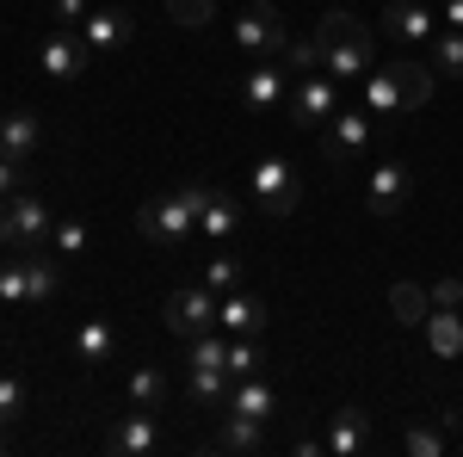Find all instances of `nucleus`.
<instances>
[{
    "instance_id": "1",
    "label": "nucleus",
    "mask_w": 463,
    "mask_h": 457,
    "mask_svg": "<svg viewBox=\"0 0 463 457\" xmlns=\"http://www.w3.org/2000/svg\"><path fill=\"white\" fill-rule=\"evenodd\" d=\"M316 43H321V69L334 81H364L377 69V25H364L358 13H321L316 25Z\"/></svg>"
},
{
    "instance_id": "2",
    "label": "nucleus",
    "mask_w": 463,
    "mask_h": 457,
    "mask_svg": "<svg viewBox=\"0 0 463 457\" xmlns=\"http://www.w3.org/2000/svg\"><path fill=\"white\" fill-rule=\"evenodd\" d=\"M204 198H211V186H198V179H185L179 192H167V198H148L143 211H137V235L155 242V247H185L192 235H198Z\"/></svg>"
},
{
    "instance_id": "3",
    "label": "nucleus",
    "mask_w": 463,
    "mask_h": 457,
    "mask_svg": "<svg viewBox=\"0 0 463 457\" xmlns=\"http://www.w3.org/2000/svg\"><path fill=\"white\" fill-rule=\"evenodd\" d=\"M229 340L222 334H198V340H185V389H192V402L198 408H222V395H229Z\"/></svg>"
},
{
    "instance_id": "4",
    "label": "nucleus",
    "mask_w": 463,
    "mask_h": 457,
    "mask_svg": "<svg viewBox=\"0 0 463 457\" xmlns=\"http://www.w3.org/2000/svg\"><path fill=\"white\" fill-rule=\"evenodd\" d=\"M50 229H56V216H50V205H43L37 192H13V198L0 205V247H13V253L43 247Z\"/></svg>"
},
{
    "instance_id": "5",
    "label": "nucleus",
    "mask_w": 463,
    "mask_h": 457,
    "mask_svg": "<svg viewBox=\"0 0 463 457\" xmlns=\"http://www.w3.org/2000/svg\"><path fill=\"white\" fill-rule=\"evenodd\" d=\"M340 111V81L327 69H303L297 81H290V100H285V118L297 124V130H321L327 118Z\"/></svg>"
},
{
    "instance_id": "6",
    "label": "nucleus",
    "mask_w": 463,
    "mask_h": 457,
    "mask_svg": "<svg viewBox=\"0 0 463 457\" xmlns=\"http://www.w3.org/2000/svg\"><path fill=\"white\" fill-rule=\"evenodd\" d=\"M167 334L174 340H198V334H211L216 328V290L211 284H179V290H167Z\"/></svg>"
},
{
    "instance_id": "7",
    "label": "nucleus",
    "mask_w": 463,
    "mask_h": 457,
    "mask_svg": "<svg viewBox=\"0 0 463 457\" xmlns=\"http://www.w3.org/2000/svg\"><path fill=\"white\" fill-rule=\"evenodd\" d=\"M290 37H285V13L272 6V0H253L241 6V19H235V50L241 56H279Z\"/></svg>"
},
{
    "instance_id": "8",
    "label": "nucleus",
    "mask_w": 463,
    "mask_h": 457,
    "mask_svg": "<svg viewBox=\"0 0 463 457\" xmlns=\"http://www.w3.org/2000/svg\"><path fill=\"white\" fill-rule=\"evenodd\" d=\"M290 62H272V56H253V69L241 74V106L248 111H285V100H290Z\"/></svg>"
},
{
    "instance_id": "9",
    "label": "nucleus",
    "mask_w": 463,
    "mask_h": 457,
    "mask_svg": "<svg viewBox=\"0 0 463 457\" xmlns=\"http://www.w3.org/2000/svg\"><path fill=\"white\" fill-rule=\"evenodd\" d=\"M248 186H253V198L266 205V216H290V211H297V167H290L285 155H266V161H253Z\"/></svg>"
},
{
    "instance_id": "10",
    "label": "nucleus",
    "mask_w": 463,
    "mask_h": 457,
    "mask_svg": "<svg viewBox=\"0 0 463 457\" xmlns=\"http://www.w3.org/2000/svg\"><path fill=\"white\" fill-rule=\"evenodd\" d=\"M327 137H321V155H327V167H346V161H358L364 155V142H371V111H334L327 124H321Z\"/></svg>"
},
{
    "instance_id": "11",
    "label": "nucleus",
    "mask_w": 463,
    "mask_h": 457,
    "mask_svg": "<svg viewBox=\"0 0 463 457\" xmlns=\"http://www.w3.org/2000/svg\"><path fill=\"white\" fill-rule=\"evenodd\" d=\"M377 32L395 37V43H432L439 37V13L420 6V0H390L383 19H377Z\"/></svg>"
},
{
    "instance_id": "12",
    "label": "nucleus",
    "mask_w": 463,
    "mask_h": 457,
    "mask_svg": "<svg viewBox=\"0 0 463 457\" xmlns=\"http://www.w3.org/2000/svg\"><path fill=\"white\" fill-rule=\"evenodd\" d=\"M80 43L93 50V56H106V50H118V43H130V32H137V13H124V6H93L80 25Z\"/></svg>"
},
{
    "instance_id": "13",
    "label": "nucleus",
    "mask_w": 463,
    "mask_h": 457,
    "mask_svg": "<svg viewBox=\"0 0 463 457\" xmlns=\"http://www.w3.org/2000/svg\"><path fill=\"white\" fill-rule=\"evenodd\" d=\"M161 445V421H155V408H137V414H118L106 433V452L118 457H148Z\"/></svg>"
},
{
    "instance_id": "14",
    "label": "nucleus",
    "mask_w": 463,
    "mask_h": 457,
    "mask_svg": "<svg viewBox=\"0 0 463 457\" xmlns=\"http://www.w3.org/2000/svg\"><path fill=\"white\" fill-rule=\"evenodd\" d=\"M87 56H93V50H87V43H80V32H50L43 37V43H37V62H43V74H56V81H74V74L87 69Z\"/></svg>"
},
{
    "instance_id": "15",
    "label": "nucleus",
    "mask_w": 463,
    "mask_h": 457,
    "mask_svg": "<svg viewBox=\"0 0 463 457\" xmlns=\"http://www.w3.org/2000/svg\"><path fill=\"white\" fill-rule=\"evenodd\" d=\"M364 198H371L377 216H395L402 205H408V167H402V161H377L371 179H364Z\"/></svg>"
},
{
    "instance_id": "16",
    "label": "nucleus",
    "mask_w": 463,
    "mask_h": 457,
    "mask_svg": "<svg viewBox=\"0 0 463 457\" xmlns=\"http://www.w3.org/2000/svg\"><path fill=\"white\" fill-rule=\"evenodd\" d=\"M364 111H371V118H395V111H408V93H402V62H383V69L364 74Z\"/></svg>"
},
{
    "instance_id": "17",
    "label": "nucleus",
    "mask_w": 463,
    "mask_h": 457,
    "mask_svg": "<svg viewBox=\"0 0 463 457\" xmlns=\"http://www.w3.org/2000/svg\"><path fill=\"white\" fill-rule=\"evenodd\" d=\"M216 328H229V334H260V328H266V303L235 284V290L216 297Z\"/></svg>"
},
{
    "instance_id": "18",
    "label": "nucleus",
    "mask_w": 463,
    "mask_h": 457,
    "mask_svg": "<svg viewBox=\"0 0 463 457\" xmlns=\"http://www.w3.org/2000/svg\"><path fill=\"white\" fill-rule=\"evenodd\" d=\"M222 414H241V421L266 426L279 414V395L260 384V377H241V384H229V395H222Z\"/></svg>"
},
{
    "instance_id": "19",
    "label": "nucleus",
    "mask_w": 463,
    "mask_h": 457,
    "mask_svg": "<svg viewBox=\"0 0 463 457\" xmlns=\"http://www.w3.org/2000/svg\"><path fill=\"white\" fill-rule=\"evenodd\" d=\"M37 142H43V118L37 111H6L0 118V155H13V161H32L37 155Z\"/></svg>"
},
{
    "instance_id": "20",
    "label": "nucleus",
    "mask_w": 463,
    "mask_h": 457,
    "mask_svg": "<svg viewBox=\"0 0 463 457\" xmlns=\"http://www.w3.org/2000/svg\"><path fill=\"white\" fill-rule=\"evenodd\" d=\"M62 266H69V260H62V253H56V260H50V253H25V303H50V297H56V290H62Z\"/></svg>"
},
{
    "instance_id": "21",
    "label": "nucleus",
    "mask_w": 463,
    "mask_h": 457,
    "mask_svg": "<svg viewBox=\"0 0 463 457\" xmlns=\"http://www.w3.org/2000/svg\"><path fill=\"white\" fill-rule=\"evenodd\" d=\"M364 433H371L364 408H340L334 426H327V439H321V452H327V457H353L358 445H364Z\"/></svg>"
},
{
    "instance_id": "22",
    "label": "nucleus",
    "mask_w": 463,
    "mask_h": 457,
    "mask_svg": "<svg viewBox=\"0 0 463 457\" xmlns=\"http://www.w3.org/2000/svg\"><path fill=\"white\" fill-rule=\"evenodd\" d=\"M420 328H427V347L439 352V358H458L463 352V309H439V303H432V316L420 321Z\"/></svg>"
},
{
    "instance_id": "23",
    "label": "nucleus",
    "mask_w": 463,
    "mask_h": 457,
    "mask_svg": "<svg viewBox=\"0 0 463 457\" xmlns=\"http://www.w3.org/2000/svg\"><path fill=\"white\" fill-rule=\"evenodd\" d=\"M111 347H118V334H111L106 316H93V321H80V328H74V358H80V365H106Z\"/></svg>"
},
{
    "instance_id": "24",
    "label": "nucleus",
    "mask_w": 463,
    "mask_h": 457,
    "mask_svg": "<svg viewBox=\"0 0 463 457\" xmlns=\"http://www.w3.org/2000/svg\"><path fill=\"white\" fill-rule=\"evenodd\" d=\"M235 229H241V205H235V198H222V192H211V198H204V211H198V235L229 242Z\"/></svg>"
},
{
    "instance_id": "25",
    "label": "nucleus",
    "mask_w": 463,
    "mask_h": 457,
    "mask_svg": "<svg viewBox=\"0 0 463 457\" xmlns=\"http://www.w3.org/2000/svg\"><path fill=\"white\" fill-rule=\"evenodd\" d=\"M451 426H458V414H439V421H414L408 433H402V445L414 457H439L445 445H451Z\"/></svg>"
},
{
    "instance_id": "26",
    "label": "nucleus",
    "mask_w": 463,
    "mask_h": 457,
    "mask_svg": "<svg viewBox=\"0 0 463 457\" xmlns=\"http://www.w3.org/2000/svg\"><path fill=\"white\" fill-rule=\"evenodd\" d=\"M50 247H56V253L74 266V260H87V253H93V229H87L80 216H62V223L50 229Z\"/></svg>"
},
{
    "instance_id": "27",
    "label": "nucleus",
    "mask_w": 463,
    "mask_h": 457,
    "mask_svg": "<svg viewBox=\"0 0 463 457\" xmlns=\"http://www.w3.org/2000/svg\"><path fill=\"white\" fill-rule=\"evenodd\" d=\"M390 309L402 328H420V321L432 316V290H420V284H395L390 290Z\"/></svg>"
},
{
    "instance_id": "28",
    "label": "nucleus",
    "mask_w": 463,
    "mask_h": 457,
    "mask_svg": "<svg viewBox=\"0 0 463 457\" xmlns=\"http://www.w3.org/2000/svg\"><path fill=\"white\" fill-rule=\"evenodd\" d=\"M427 62H432V74H458V81H463V32L445 25V32L427 43Z\"/></svg>"
},
{
    "instance_id": "29",
    "label": "nucleus",
    "mask_w": 463,
    "mask_h": 457,
    "mask_svg": "<svg viewBox=\"0 0 463 457\" xmlns=\"http://www.w3.org/2000/svg\"><path fill=\"white\" fill-rule=\"evenodd\" d=\"M260 433H266V426L241 421V414H222V426H216V445H222V452H253V445H260Z\"/></svg>"
},
{
    "instance_id": "30",
    "label": "nucleus",
    "mask_w": 463,
    "mask_h": 457,
    "mask_svg": "<svg viewBox=\"0 0 463 457\" xmlns=\"http://www.w3.org/2000/svg\"><path fill=\"white\" fill-rule=\"evenodd\" d=\"M229 377H260V334H235L229 340Z\"/></svg>"
},
{
    "instance_id": "31",
    "label": "nucleus",
    "mask_w": 463,
    "mask_h": 457,
    "mask_svg": "<svg viewBox=\"0 0 463 457\" xmlns=\"http://www.w3.org/2000/svg\"><path fill=\"white\" fill-rule=\"evenodd\" d=\"M198 284H211L216 297H222V290H235V284H241V260H235V253H211V260H204V279Z\"/></svg>"
},
{
    "instance_id": "32",
    "label": "nucleus",
    "mask_w": 463,
    "mask_h": 457,
    "mask_svg": "<svg viewBox=\"0 0 463 457\" xmlns=\"http://www.w3.org/2000/svg\"><path fill=\"white\" fill-rule=\"evenodd\" d=\"M161 395H167V377H161L155 365L130 371V402H137V408H161Z\"/></svg>"
},
{
    "instance_id": "33",
    "label": "nucleus",
    "mask_w": 463,
    "mask_h": 457,
    "mask_svg": "<svg viewBox=\"0 0 463 457\" xmlns=\"http://www.w3.org/2000/svg\"><path fill=\"white\" fill-rule=\"evenodd\" d=\"M167 13H174L185 32H198V25H211V19H216V0H167Z\"/></svg>"
},
{
    "instance_id": "34",
    "label": "nucleus",
    "mask_w": 463,
    "mask_h": 457,
    "mask_svg": "<svg viewBox=\"0 0 463 457\" xmlns=\"http://www.w3.org/2000/svg\"><path fill=\"white\" fill-rule=\"evenodd\" d=\"M0 303H25V253L0 266Z\"/></svg>"
},
{
    "instance_id": "35",
    "label": "nucleus",
    "mask_w": 463,
    "mask_h": 457,
    "mask_svg": "<svg viewBox=\"0 0 463 457\" xmlns=\"http://www.w3.org/2000/svg\"><path fill=\"white\" fill-rule=\"evenodd\" d=\"M285 62H290V74L321 69V43H316V37H303V43H285Z\"/></svg>"
},
{
    "instance_id": "36",
    "label": "nucleus",
    "mask_w": 463,
    "mask_h": 457,
    "mask_svg": "<svg viewBox=\"0 0 463 457\" xmlns=\"http://www.w3.org/2000/svg\"><path fill=\"white\" fill-rule=\"evenodd\" d=\"M19 408H25V384L19 377H0V426L19 421Z\"/></svg>"
},
{
    "instance_id": "37",
    "label": "nucleus",
    "mask_w": 463,
    "mask_h": 457,
    "mask_svg": "<svg viewBox=\"0 0 463 457\" xmlns=\"http://www.w3.org/2000/svg\"><path fill=\"white\" fill-rule=\"evenodd\" d=\"M19 179H25V161H13V155H0V205L19 192Z\"/></svg>"
},
{
    "instance_id": "38",
    "label": "nucleus",
    "mask_w": 463,
    "mask_h": 457,
    "mask_svg": "<svg viewBox=\"0 0 463 457\" xmlns=\"http://www.w3.org/2000/svg\"><path fill=\"white\" fill-rule=\"evenodd\" d=\"M87 13H93V0H56V25H62V32H74Z\"/></svg>"
},
{
    "instance_id": "39",
    "label": "nucleus",
    "mask_w": 463,
    "mask_h": 457,
    "mask_svg": "<svg viewBox=\"0 0 463 457\" xmlns=\"http://www.w3.org/2000/svg\"><path fill=\"white\" fill-rule=\"evenodd\" d=\"M432 303L439 309H463V279H439L432 284Z\"/></svg>"
},
{
    "instance_id": "40",
    "label": "nucleus",
    "mask_w": 463,
    "mask_h": 457,
    "mask_svg": "<svg viewBox=\"0 0 463 457\" xmlns=\"http://www.w3.org/2000/svg\"><path fill=\"white\" fill-rule=\"evenodd\" d=\"M439 19H445L451 32H463V0H445V6H439Z\"/></svg>"
},
{
    "instance_id": "41",
    "label": "nucleus",
    "mask_w": 463,
    "mask_h": 457,
    "mask_svg": "<svg viewBox=\"0 0 463 457\" xmlns=\"http://www.w3.org/2000/svg\"><path fill=\"white\" fill-rule=\"evenodd\" d=\"M0 452H6V433H0Z\"/></svg>"
}]
</instances>
